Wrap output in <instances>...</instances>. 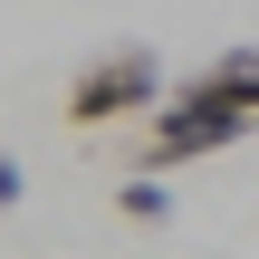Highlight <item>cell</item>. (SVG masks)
Instances as JSON below:
<instances>
[{
  "mask_svg": "<svg viewBox=\"0 0 259 259\" xmlns=\"http://www.w3.org/2000/svg\"><path fill=\"white\" fill-rule=\"evenodd\" d=\"M19 183H29V173H19V154H0V211L19 202Z\"/></svg>",
  "mask_w": 259,
  "mask_h": 259,
  "instance_id": "obj_5",
  "label": "cell"
},
{
  "mask_svg": "<svg viewBox=\"0 0 259 259\" xmlns=\"http://www.w3.org/2000/svg\"><path fill=\"white\" fill-rule=\"evenodd\" d=\"M135 106H163V58H154V48H106V58L77 67V87H67L58 115H67L77 135H96V125L135 115Z\"/></svg>",
  "mask_w": 259,
  "mask_h": 259,
  "instance_id": "obj_2",
  "label": "cell"
},
{
  "mask_svg": "<svg viewBox=\"0 0 259 259\" xmlns=\"http://www.w3.org/2000/svg\"><path fill=\"white\" fill-rule=\"evenodd\" d=\"M240 135H250V106H240V96L183 87L173 106H154V115H144L135 163H202V154H221V144H240Z\"/></svg>",
  "mask_w": 259,
  "mask_h": 259,
  "instance_id": "obj_1",
  "label": "cell"
},
{
  "mask_svg": "<svg viewBox=\"0 0 259 259\" xmlns=\"http://www.w3.org/2000/svg\"><path fill=\"white\" fill-rule=\"evenodd\" d=\"M115 211H125V221H173V192H163V183H125Z\"/></svg>",
  "mask_w": 259,
  "mask_h": 259,
  "instance_id": "obj_4",
  "label": "cell"
},
{
  "mask_svg": "<svg viewBox=\"0 0 259 259\" xmlns=\"http://www.w3.org/2000/svg\"><path fill=\"white\" fill-rule=\"evenodd\" d=\"M192 87H211V96H240V106L259 115V48H221V58H211Z\"/></svg>",
  "mask_w": 259,
  "mask_h": 259,
  "instance_id": "obj_3",
  "label": "cell"
}]
</instances>
